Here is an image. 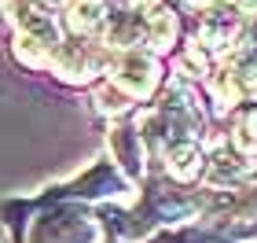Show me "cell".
I'll use <instances>...</instances> for the list:
<instances>
[{"mask_svg": "<svg viewBox=\"0 0 257 243\" xmlns=\"http://www.w3.org/2000/svg\"><path fill=\"white\" fill-rule=\"evenodd\" d=\"M173 170H177L180 177H195L198 173V151L195 147H177V151H173Z\"/></svg>", "mask_w": 257, "mask_h": 243, "instance_id": "1", "label": "cell"}]
</instances>
